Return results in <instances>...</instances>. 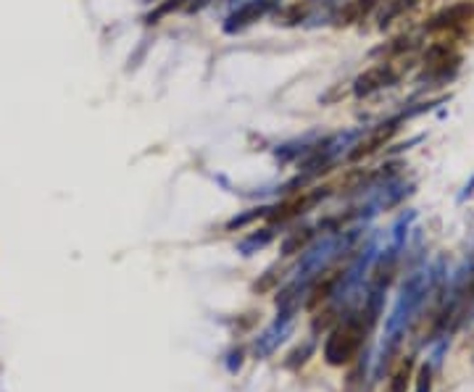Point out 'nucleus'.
I'll return each mask as SVG.
<instances>
[{"instance_id":"1","label":"nucleus","mask_w":474,"mask_h":392,"mask_svg":"<svg viewBox=\"0 0 474 392\" xmlns=\"http://www.w3.org/2000/svg\"><path fill=\"white\" fill-rule=\"evenodd\" d=\"M361 343H364V327L351 318V321H346V324H340L332 335H329V340H327V345H324V358H327V363H332V366H346V363H351L358 351H361Z\"/></svg>"},{"instance_id":"2","label":"nucleus","mask_w":474,"mask_h":392,"mask_svg":"<svg viewBox=\"0 0 474 392\" xmlns=\"http://www.w3.org/2000/svg\"><path fill=\"white\" fill-rule=\"evenodd\" d=\"M470 24H474V0H459L448 8H443L440 13H434L427 24V32L433 35H461Z\"/></svg>"},{"instance_id":"3","label":"nucleus","mask_w":474,"mask_h":392,"mask_svg":"<svg viewBox=\"0 0 474 392\" xmlns=\"http://www.w3.org/2000/svg\"><path fill=\"white\" fill-rule=\"evenodd\" d=\"M459 64H461V56H459V53L453 50V45L445 42V39L433 42V45L427 48V53H425V69H427V74L434 79L451 77V74L459 69Z\"/></svg>"},{"instance_id":"4","label":"nucleus","mask_w":474,"mask_h":392,"mask_svg":"<svg viewBox=\"0 0 474 392\" xmlns=\"http://www.w3.org/2000/svg\"><path fill=\"white\" fill-rule=\"evenodd\" d=\"M411 114H400V117L391 118V121H385V124H380V126H374L372 132H366L358 143H354V151H351V161H361V158L372 156V153H377L380 148H385L391 140H393V135L400 129L398 124L403 121V118H408Z\"/></svg>"},{"instance_id":"5","label":"nucleus","mask_w":474,"mask_h":392,"mask_svg":"<svg viewBox=\"0 0 474 392\" xmlns=\"http://www.w3.org/2000/svg\"><path fill=\"white\" fill-rule=\"evenodd\" d=\"M395 82H398V72L393 69V64L382 61V64H377V66H372V69H366L364 74L356 77L354 92L356 98H369V95H374L385 87H393Z\"/></svg>"},{"instance_id":"6","label":"nucleus","mask_w":474,"mask_h":392,"mask_svg":"<svg viewBox=\"0 0 474 392\" xmlns=\"http://www.w3.org/2000/svg\"><path fill=\"white\" fill-rule=\"evenodd\" d=\"M272 8H275V0H245L242 5H237L235 11L227 16L224 32L235 35V32L248 30L250 24H256L259 19H264Z\"/></svg>"},{"instance_id":"7","label":"nucleus","mask_w":474,"mask_h":392,"mask_svg":"<svg viewBox=\"0 0 474 392\" xmlns=\"http://www.w3.org/2000/svg\"><path fill=\"white\" fill-rule=\"evenodd\" d=\"M321 196H324V193L316 190V193H298V196L287 197L285 203H279L275 211L269 213V222H275V224L276 222H279V224H282V222H290V219L301 216L303 211H309Z\"/></svg>"},{"instance_id":"8","label":"nucleus","mask_w":474,"mask_h":392,"mask_svg":"<svg viewBox=\"0 0 474 392\" xmlns=\"http://www.w3.org/2000/svg\"><path fill=\"white\" fill-rule=\"evenodd\" d=\"M380 3H382V0H346L343 8H340L338 16H335V22H338V27L358 24V22H364Z\"/></svg>"},{"instance_id":"9","label":"nucleus","mask_w":474,"mask_h":392,"mask_svg":"<svg viewBox=\"0 0 474 392\" xmlns=\"http://www.w3.org/2000/svg\"><path fill=\"white\" fill-rule=\"evenodd\" d=\"M408 385H411V361H403L391 374V379H388V385H385L382 392H406Z\"/></svg>"},{"instance_id":"10","label":"nucleus","mask_w":474,"mask_h":392,"mask_svg":"<svg viewBox=\"0 0 474 392\" xmlns=\"http://www.w3.org/2000/svg\"><path fill=\"white\" fill-rule=\"evenodd\" d=\"M338 279H340V274H338V272H327V274L316 282V287L312 290V301H309V306H312V309H314V306H319L321 301H327V298H329V292H332V287L338 284Z\"/></svg>"},{"instance_id":"11","label":"nucleus","mask_w":474,"mask_h":392,"mask_svg":"<svg viewBox=\"0 0 474 392\" xmlns=\"http://www.w3.org/2000/svg\"><path fill=\"white\" fill-rule=\"evenodd\" d=\"M411 5H414V0H385V8H382V13H380V27L393 24L395 19H398L400 13H406Z\"/></svg>"},{"instance_id":"12","label":"nucleus","mask_w":474,"mask_h":392,"mask_svg":"<svg viewBox=\"0 0 474 392\" xmlns=\"http://www.w3.org/2000/svg\"><path fill=\"white\" fill-rule=\"evenodd\" d=\"M182 5H188V0H163V3H158L156 11L148 13V24H156L163 16H169L171 11H177V8H182Z\"/></svg>"},{"instance_id":"13","label":"nucleus","mask_w":474,"mask_h":392,"mask_svg":"<svg viewBox=\"0 0 474 392\" xmlns=\"http://www.w3.org/2000/svg\"><path fill=\"white\" fill-rule=\"evenodd\" d=\"M309 240H312V232H309V230H303V232H295V235L285 242V256H293V253L303 250V248L309 245Z\"/></svg>"}]
</instances>
